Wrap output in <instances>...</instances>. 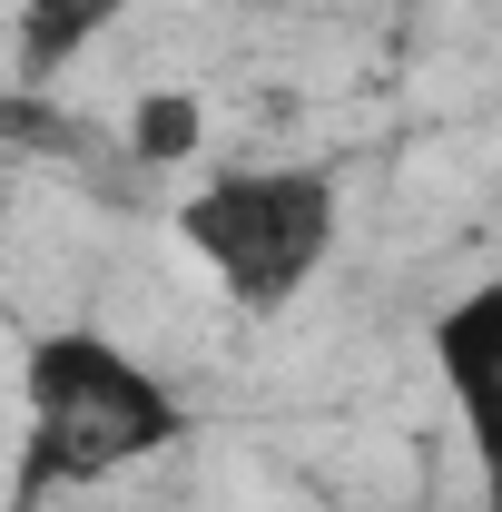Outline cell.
Wrapping results in <instances>:
<instances>
[{"label":"cell","instance_id":"obj_5","mask_svg":"<svg viewBox=\"0 0 502 512\" xmlns=\"http://www.w3.org/2000/svg\"><path fill=\"white\" fill-rule=\"evenodd\" d=\"M119 10L128 0H20V79H50V69H60L79 40H99Z\"/></svg>","mask_w":502,"mask_h":512},{"label":"cell","instance_id":"obj_1","mask_svg":"<svg viewBox=\"0 0 502 512\" xmlns=\"http://www.w3.org/2000/svg\"><path fill=\"white\" fill-rule=\"evenodd\" d=\"M20 404H30V434H20V512L79 493V483H109L128 463H148L158 444H178V394L128 355L119 335L99 325H69L40 335L20 355Z\"/></svg>","mask_w":502,"mask_h":512},{"label":"cell","instance_id":"obj_4","mask_svg":"<svg viewBox=\"0 0 502 512\" xmlns=\"http://www.w3.org/2000/svg\"><path fill=\"white\" fill-rule=\"evenodd\" d=\"M197 148H207V109H197L188 89H148L128 109V138H119L128 168H188Z\"/></svg>","mask_w":502,"mask_h":512},{"label":"cell","instance_id":"obj_2","mask_svg":"<svg viewBox=\"0 0 502 512\" xmlns=\"http://www.w3.org/2000/svg\"><path fill=\"white\" fill-rule=\"evenodd\" d=\"M178 237L207 256V276L247 316H276L335 256V178H315V168H227L178 207Z\"/></svg>","mask_w":502,"mask_h":512},{"label":"cell","instance_id":"obj_3","mask_svg":"<svg viewBox=\"0 0 502 512\" xmlns=\"http://www.w3.org/2000/svg\"><path fill=\"white\" fill-rule=\"evenodd\" d=\"M434 365H443V394H453L463 434H473L483 493H502V276H493V286H473L463 306H443Z\"/></svg>","mask_w":502,"mask_h":512}]
</instances>
